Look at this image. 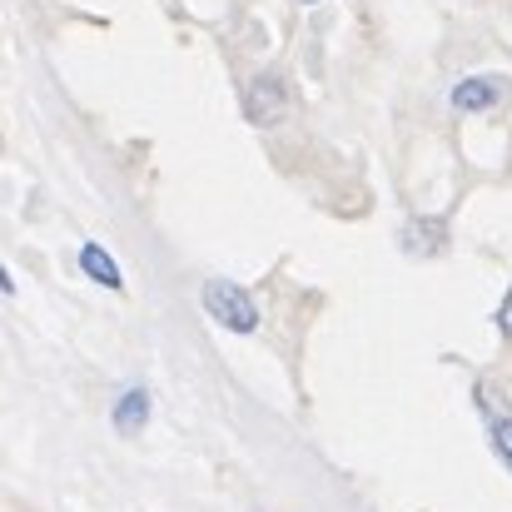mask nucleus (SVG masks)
Instances as JSON below:
<instances>
[{"mask_svg": "<svg viewBox=\"0 0 512 512\" xmlns=\"http://www.w3.org/2000/svg\"><path fill=\"white\" fill-rule=\"evenodd\" d=\"M498 329H503V339H512V289L503 299V309H498Z\"/></svg>", "mask_w": 512, "mask_h": 512, "instance_id": "8", "label": "nucleus"}, {"mask_svg": "<svg viewBox=\"0 0 512 512\" xmlns=\"http://www.w3.org/2000/svg\"><path fill=\"white\" fill-rule=\"evenodd\" d=\"M443 244H448L443 219H413L408 234H403V249H408V254H438Z\"/></svg>", "mask_w": 512, "mask_h": 512, "instance_id": "6", "label": "nucleus"}, {"mask_svg": "<svg viewBox=\"0 0 512 512\" xmlns=\"http://www.w3.org/2000/svg\"><path fill=\"white\" fill-rule=\"evenodd\" d=\"M473 403H478V413L488 418V438H493L498 458L512 468V403L493 383H478V388H473Z\"/></svg>", "mask_w": 512, "mask_h": 512, "instance_id": "2", "label": "nucleus"}, {"mask_svg": "<svg viewBox=\"0 0 512 512\" xmlns=\"http://www.w3.org/2000/svg\"><path fill=\"white\" fill-rule=\"evenodd\" d=\"M498 100H503V85H498V80L468 75V80H458V85H453V105H458V110H468V115H483V110H493Z\"/></svg>", "mask_w": 512, "mask_h": 512, "instance_id": "4", "label": "nucleus"}, {"mask_svg": "<svg viewBox=\"0 0 512 512\" xmlns=\"http://www.w3.org/2000/svg\"><path fill=\"white\" fill-rule=\"evenodd\" d=\"M309 5H314V0H309Z\"/></svg>", "mask_w": 512, "mask_h": 512, "instance_id": "9", "label": "nucleus"}, {"mask_svg": "<svg viewBox=\"0 0 512 512\" xmlns=\"http://www.w3.org/2000/svg\"><path fill=\"white\" fill-rule=\"evenodd\" d=\"M110 418H115V428H120V433H140V428L150 423V393H145V388H130V393L115 403V413H110Z\"/></svg>", "mask_w": 512, "mask_h": 512, "instance_id": "7", "label": "nucleus"}, {"mask_svg": "<svg viewBox=\"0 0 512 512\" xmlns=\"http://www.w3.org/2000/svg\"><path fill=\"white\" fill-rule=\"evenodd\" d=\"M199 299H204V309L214 314L219 329H229V334H254V329H259V304H254L239 284L209 279V284L199 289Z\"/></svg>", "mask_w": 512, "mask_h": 512, "instance_id": "1", "label": "nucleus"}, {"mask_svg": "<svg viewBox=\"0 0 512 512\" xmlns=\"http://www.w3.org/2000/svg\"><path fill=\"white\" fill-rule=\"evenodd\" d=\"M284 105H289V95H284V80L279 75H254V85L244 90V115L254 125H274L284 115Z\"/></svg>", "mask_w": 512, "mask_h": 512, "instance_id": "3", "label": "nucleus"}, {"mask_svg": "<svg viewBox=\"0 0 512 512\" xmlns=\"http://www.w3.org/2000/svg\"><path fill=\"white\" fill-rule=\"evenodd\" d=\"M80 269H85V274H90L100 289H125V274H120V264H115V259H110L100 244H85V249H80Z\"/></svg>", "mask_w": 512, "mask_h": 512, "instance_id": "5", "label": "nucleus"}]
</instances>
